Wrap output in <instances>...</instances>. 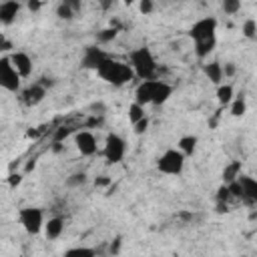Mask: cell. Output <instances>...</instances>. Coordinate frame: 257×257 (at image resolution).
I'll return each instance as SVG.
<instances>
[{"mask_svg": "<svg viewBox=\"0 0 257 257\" xmlns=\"http://www.w3.org/2000/svg\"><path fill=\"white\" fill-rule=\"evenodd\" d=\"M217 26L219 20L215 16H203L195 20L189 28V36L193 40V50L199 60H205L217 46Z\"/></svg>", "mask_w": 257, "mask_h": 257, "instance_id": "cell-1", "label": "cell"}, {"mask_svg": "<svg viewBox=\"0 0 257 257\" xmlns=\"http://www.w3.org/2000/svg\"><path fill=\"white\" fill-rule=\"evenodd\" d=\"M175 92V86L161 80V78H155V80H141L137 86H135V92H133V102L141 104V106H161L165 104Z\"/></svg>", "mask_w": 257, "mask_h": 257, "instance_id": "cell-2", "label": "cell"}, {"mask_svg": "<svg viewBox=\"0 0 257 257\" xmlns=\"http://www.w3.org/2000/svg\"><path fill=\"white\" fill-rule=\"evenodd\" d=\"M126 64L133 70V76L141 80H155L159 78V62L149 46H137L128 52Z\"/></svg>", "mask_w": 257, "mask_h": 257, "instance_id": "cell-3", "label": "cell"}, {"mask_svg": "<svg viewBox=\"0 0 257 257\" xmlns=\"http://www.w3.org/2000/svg\"><path fill=\"white\" fill-rule=\"evenodd\" d=\"M96 76L102 78L104 82L112 84V86H122V84L131 82V80H135L131 66H128L124 60H118V58H114V56L106 58V60L96 68Z\"/></svg>", "mask_w": 257, "mask_h": 257, "instance_id": "cell-4", "label": "cell"}, {"mask_svg": "<svg viewBox=\"0 0 257 257\" xmlns=\"http://www.w3.org/2000/svg\"><path fill=\"white\" fill-rule=\"evenodd\" d=\"M185 163H187V157L179 149L171 147L163 151V155L157 159V171L169 177H179L185 171Z\"/></svg>", "mask_w": 257, "mask_h": 257, "instance_id": "cell-5", "label": "cell"}, {"mask_svg": "<svg viewBox=\"0 0 257 257\" xmlns=\"http://www.w3.org/2000/svg\"><path fill=\"white\" fill-rule=\"evenodd\" d=\"M126 155V141L118 133H106L104 137V147H102V157L108 165H118L124 161Z\"/></svg>", "mask_w": 257, "mask_h": 257, "instance_id": "cell-6", "label": "cell"}, {"mask_svg": "<svg viewBox=\"0 0 257 257\" xmlns=\"http://www.w3.org/2000/svg\"><path fill=\"white\" fill-rule=\"evenodd\" d=\"M44 211L40 207H22L18 211V223L28 235H38L44 227Z\"/></svg>", "mask_w": 257, "mask_h": 257, "instance_id": "cell-7", "label": "cell"}, {"mask_svg": "<svg viewBox=\"0 0 257 257\" xmlns=\"http://www.w3.org/2000/svg\"><path fill=\"white\" fill-rule=\"evenodd\" d=\"M20 86H22V78L14 70L10 56H0V88L16 94L20 92Z\"/></svg>", "mask_w": 257, "mask_h": 257, "instance_id": "cell-8", "label": "cell"}, {"mask_svg": "<svg viewBox=\"0 0 257 257\" xmlns=\"http://www.w3.org/2000/svg\"><path fill=\"white\" fill-rule=\"evenodd\" d=\"M110 56H112V54L106 52L104 48H100V46H96V44H90V46H84V50H82L80 66L86 68V70H94V72H96V68H98L106 58H110Z\"/></svg>", "mask_w": 257, "mask_h": 257, "instance_id": "cell-9", "label": "cell"}, {"mask_svg": "<svg viewBox=\"0 0 257 257\" xmlns=\"http://www.w3.org/2000/svg\"><path fill=\"white\" fill-rule=\"evenodd\" d=\"M72 139H74L76 151H78L82 157H94V155L98 153V145H96L94 133L82 128V131H76V133L72 135Z\"/></svg>", "mask_w": 257, "mask_h": 257, "instance_id": "cell-10", "label": "cell"}, {"mask_svg": "<svg viewBox=\"0 0 257 257\" xmlns=\"http://www.w3.org/2000/svg\"><path fill=\"white\" fill-rule=\"evenodd\" d=\"M8 56H10V62H12L14 70L18 72V76H20V78H30V74H32V70H34L32 56H30L28 52H24V50H14V52L8 54Z\"/></svg>", "mask_w": 257, "mask_h": 257, "instance_id": "cell-11", "label": "cell"}, {"mask_svg": "<svg viewBox=\"0 0 257 257\" xmlns=\"http://www.w3.org/2000/svg\"><path fill=\"white\" fill-rule=\"evenodd\" d=\"M239 187H241V199L247 207H255L257 203V181L251 175H239L237 177Z\"/></svg>", "mask_w": 257, "mask_h": 257, "instance_id": "cell-12", "label": "cell"}, {"mask_svg": "<svg viewBox=\"0 0 257 257\" xmlns=\"http://www.w3.org/2000/svg\"><path fill=\"white\" fill-rule=\"evenodd\" d=\"M42 231H44V237H46L48 241H56V239L64 233V217L54 215V217L46 219Z\"/></svg>", "mask_w": 257, "mask_h": 257, "instance_id": "cell-13", "label": "cell"}, {"mask_svg": "<svg viewBox=\"0 0 257 257\" xmlns=\"http://www.w3.org/2000/svg\"><path fill=\"white\" fill-rule=\"evenodd\" d=\"M46 88L42 86V84H38V82H32L24 92H22V100L28 104V106H36V104H40L44 98H46Z\"/></svg>", "mask_w": 257, "mask_h": 257, "instance_id": "cell-14", "label": "cell"}, {"mask_svg": "<svg viewBox=\"0 0 257 257\" xmlns=\"http://www.w3.org/2000/svg\"><path fill=\"white\" fill-rule=\"evenodd\" d=\"M22 4L16 2V0H8V2H2L0 4V24H12L20 12Z\"/></svg>", "mask_w": 257, "mask_h": 257, "instance_id": "cell-15", "label": "cell"}, {"mask_svg": "<svg viewBox=\"0 0 257 257\" xmlns=\"http://www.w3.org/2000/svg\"><path fill=\"white\" fill-rule=\"evenodd\" d=\"M203 72L209 78V82H213L215 86H219L223 82V64L219 60H211V62L203 64Z\"/></svg>", "mask_w": 257, "mask_h": 257, "instance_id": "cell-16", "label": "cell"}, {"mask_svg": "<svg viewBox=\"0 0 257 257\" xmlns=\"http://www.w3.org/2000/svg\"><path fill=\"white\" fill-rule=\"evenodd\" d=\"M80 10V2H72V0H64L56 6V16L60 20H72L76 16V12Z\"/></svg>", "mask_w": 257, "mask_h": 257, "instance_id": "cell-17", "label": "cell"}, {"mask_svg": "<svg viewBox=\"0 0 257 257\" xmlns=\"http://www.w3.org/2000/svg\"><path fill=\"white\" fill-rule=\"evenodd\" d=\"M197 145H199V137L197 135H183L179 141H177V147L185 157H191L195 151H197Z\"/></svg>", "mask_w": 257, "mask_h": 257, "instance_id": "cell-18", "label": "cell"}, {"mask_svg": "<svg viewBox=\"0 0 257 257\" xmlns=\"http://www.w3.org/2000/svg\"><path fill=\"white\" fill-rule=\"evenodd\" d=\"M217 102L221 104V106H229V102L233 100V96H235V88H233V84L231 82H221L219 86H217Z\"/></svg>", "mask_w": 257, "mask_h": 257, "instance_id": "cell-19", "label": "cell"}, {"mask_svg": "<svg viewBox=\"0 0 257 257\" xmlns=\"http://www.w3.org/2000/svg\"><path fill=\"white\" fill-rule=\"evenodd\" d=\"M229 112H231V116H237V118L247 112V96H245V92H239V94L233 96V100L229 102Z\"/></svg>", "mask_w": 257, "mask_h": 257, "instance_id": "cell-20", "label": "cell"}, {"mask_svg": "<svg viewBox=\"0 0 257 257\" xmlns=\"http://www.w3.org/2000/svg\"><path fill=\"white\" fill-rule=\"evenodd\" d=\"M239 175H241V161H229V163L223 167V173H221L223 185L233 183V181H235Z\"/></svg>", "mask_w": 257, "mask_h": 257, "instance_id": "cell-21", "label": "cell"}, {"mask_svg": "<svg viewBox=\"0 0 257 257\" xmlns=\"http://www.w3.org/2000/svg\"><path fill=\"white\" fill-rule=\"evenodd\" d=\"M62 257H98V251L94 247H86V245H78V247H68Z\"/></svg>", "mask_w": 257, "mask_h": 257, "instance_id": "cell-22", "label": "cell"}, {"mask_svg": "<svg viewBox=\"0 0 257 257\" xmlns=\"http://www.w3.org/2000/svg\"><path fill=\"white\" fill-rule=\"evenodd\" d=\"M86 183H88V175H86L84 171L72 173V175L66 177V181H64V185H66L68 189H78V187H82V185H86Z\"/></svg>", "mask_w": 257, "mask_h": 257, "instance_id": "cell-23", "label": "cell"}, {"mask_svg": "<svg viewBox=\"0 0 257 257\" xmlns=\"http://www.w3.org/2000/svg\"><path fill=\"white\" fill-rule=\"evenodd\" d=\"M241 34L247 40H255L257 38V20L255 18H245L241 24Z\"/></svg>", "mask_w": 257, "mask_h": 257, "instance_id": "cell-24", "label": "cell"}, {"mask_svg": "<svg viewBox=\"0 0 257 257\" xmlns=\"http://www.w3.org/2000/svg\"><path fill=\"white\" fill-rule=\"evenodd\" d=\"M116 34H118V28H114V26L102 28V30L96 32V42L98 44H108V42H112L116 38Z\"/></svg>", "mask_w": 257, "mask_h": 257, "instance_id": "cell-25", "label": "cell"}, {"mask_svg": "<svg viewBox=\"0 0 257 257\" xmlns=\"http://www.w3.org/2000/svg\"><path fill=\"white\" fill-rule=\"evenodd\" d=\"M128 120H131V124H135V122H139L141 118H145L147 116V112H145V106H141V104H137V102H131L128 104Z\"/></svg>", "mask_w": 257, "mask_h": 257, "instance_id": "cell-26", "label": "cell"}, {"mask_svg": "<svg viewBox=\"0 0 257 257\" xmlns=\"http://www.w3.org/2000/svg\"><path fill=\"white\" fill-rule=\"evenodd\" d=\"M76 131L72 128V126H58L56 131H54V135H52V143H64L70 135H74Z\"/></svg>", "mask_w": 257, "mask_h": 257, "instance_id": "cell-27", "label": "cell"}, {"mask_svg": "<svg viewBox=\"0 0 257 257\" xmlns=\"http://www.w3.org/2000/svg\"><path fill=\"white\" fill-rule=\"evenodd\" d=\"M221 10L225 14H229V16H233V14H237L241 10V2L239 0H223L221 2Z\"/></svg>", "mask_w": 257, "mask_h": 257, "instance_id": "cell-28", "label": "cell"}, {"mask_svg": "<svg viewBox=\"0 0 257 257\" xmlns=\"http://www.w3.org/2000/svg\"><path fill=\"white\" fill-rule=\"evenodd\" d=\"M149 124H151V118L145 116V118H141L139 122L133 124V133H135V135H145V133L149 131Z\"/></svg>", "mask_w": 257, "mask_h": 257, "instance_id": "cell-29", "label": "cell"}, {"mask_svg": "<svg viewBox=\"0 0 257 257\" xmlns=\"http://www.w3.org/2000/svg\"><path fill=\"white\" fill-rule=\"evenodd\" d=\"M120 247H122V237L116 235V237L110 241V245H108V253H110V257H116V255L120 253Z\"/></svg>", "mask_w": 257, "mask_h": 257, "instance_id": "cell-30", "label": "cell"}, {"mask_svg": "<svg viewBox=\"0 0 257 257\" xmlns=\"http://www.w3.org/2000/svg\"><path fill=\"white\" fill-rule=\"evenodd\" d=\"M153 10H155V2H153V0H141V2H139V12H141V14L149 16Z\"/></svg>", "mask_w": 257, "mask_h": 257, "instance_id": "cell-31", "label": "cell"}, {"mask_svg": "<svg viewBox=\"0 0 257 257\" xmlns=\"http://www.w3.org/2000/svg\"><path fill=\"white\" fill-rule=\"evenodd\" d=\"M229 199H231V195H229V191H227V185H221V187L217 189L215 201H217V203H227Z\"/></svg>", "mask_w": 257, "mask_h": 257, "instance_id": "cell-32", "label": "cell"}, {"mask_svg": "<svg viewBox=\"0 0 257 257\" xmlns=\"http://www.w3.org/2000/svg\"><path fill=\"white\" fill-rule=\"evenodd\" d=\"M237 74V64L235 62H225L223 64V78H233Z\"/></svg>", "mask_w": 257, "mask_h": 257, "instance_id": "cell-33", "label": "cell"}, {"mask_svg": "<svg viewBox=\"0 0 257 257\" xmlns=\"http://www.w3.org/2000/svg\"><path fill=\"white\" fill-rule=\"evenodd\" d=\"M112 185V179L110 177H106V175H98V177H94V187H110Z\"/></svg>", "mask_w": 257, "mask_h": 257, "instance_id": "cell-34", "label": "cell"}, {"mask_svg": "<svg viewBox=\"0 0 257 257\" xmlns=\"http://www.w3.org/2000/svg\"><path fill=\"white\" fill-rule=\"evenodd\" d=\"M20 183H22V175H20V173H12V175L8 177V185H10V187H18Z\"/></svg>", "mask_w": 257, "mask_h": 257, "instance_id": "cell-35", "label": "cell"}, {"mask_svg": "<svg viewBox=\"0 0 257 257\" xmlns=\"http://www.w3.org/2000/svg\"><path fill=\"white\" fill-rule=\"evenodd\" d=\"M26 8H28L30 12H38V10L42 8V2H38V0H30V2H26Z\"/></svg>", "mask_w": 257, "mask_h": 257, "instance_id": "cell-36", "label": "cell"}, {"mask_svg": "<svg viewBox=\"0 0 257 257\" xmlns=\"http://www.w3.org/2000/svg\"><path fill=\"white\" fill-rule=\"evenodd\" d=\"M52 151L54 153H60L62 151V143H52Z\"/></svg>", "mask_w": 257, "mask_h": 257, "instance_id": "cell-37", "label": "cell"}]
</instances>
